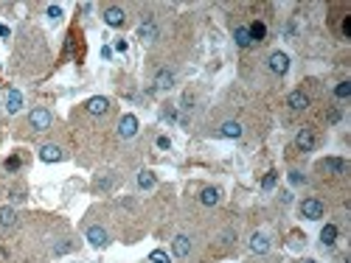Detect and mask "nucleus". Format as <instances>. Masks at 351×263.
Masks as SVG:
<instances>
[{
    "instance_id": "nucleus-13",
    "label": "nucleus",
    "mask_w": 351,
    "mask_h": 263,
    "mask_svg": "<svg viewBox=\"0 0 351 263\" xmlns=\"http://www.w3.org/2000/svg\"><path fill=\"white\" fill-rule=\"evenodd\" d=\"M40 160H43V162H59L62 160V149H59V146H54V143L43 146V149H40Z\"/></svg>"
},
{
    "instance_id": "nucleus-4",
    "label": "nucleus",
    "mask_w": 351,
    "mask_h": 263,
    "mask_svg": "<svg viewBox=\"0 0 351 263\" xmlns=\"http://www.w3.org/2000/svg\"><path fill=\"white\" fill-rule=\"evenodd\" d=\"M267 67H270L275 76H287V70H290V56L275 51V54H270V59H267Z\"/></svg>"
},
{
    "instance_id": "nucleus-35",
    "label": "nucleus",
    "mask_w": 351,
    "mask_h": 263,
    "mask_svg": "<svg viewBox=\"0 0 351 263\" xmlns=\"http://www.w3.org/2000/svg\"><path fill=\"white\" fill-rule=\"evenodd\" d=\"M113 185V177H104V180H96V188H110Z\"/></svg>"
},
{
    "instance_id": "nucleus-16",
    "label": "nucleus",
    "mask_w": 351,
    "mask_h": 263,
    "mask_svg": "<svg viewBox=\"0 0 351 263\" xmlns=\"http://www.w3.org/2000/svg\"><path fill=\"white\" fill-rule=\"evenodd\" d=\"M171 84H174V73L171 70H158V76H155V87L158 90H171Z\"/></svg>"
},
{
    "instance_id": "nucleus-28",
    "label": "nucleus",
    "mask_w": 351,
    "mask_h": 263,
    "mask_svg": "<svg viewBox=\"0 0 351 263\" xmlns=\"http://www.w3.org/2000/svg\"><path fill=\"white\" fill-rule=\"evenodd\" d=\"M290 182H292V185H303V182H306V177H303L301 171H292L290 173Z\"/></svg>"
},
{
    "instance_id": "nucleus-11",
    "label": "nucleus",
    "mask_w": 351,
    "mask_h": 263,
    "mask_svg": "<svg viewBox=\"0 0 351 263\" xmlns=\"http://www.w3.org/2000/svg\"><path fill=\"white\" fill-rule=\"evenodd\" d=\"M85 107H87V112H90V115H107V109H110V101H107V98H104V96H93L90 101L85 104Z\"/></svg>"
},
{
    "instance_id": "nucleus-32",
    "label": "nucleus",
    "mask_w": 351,
    "mask_h": 263,
    "mask_svg": "<svg viewBox=\"0 0 351 263\" xmlns=\"http://www.w3.org/2000/svg\"><path fill=\"white\" fill-rule=\"evenodd\" d=\"M158 149H163V151H166V149H171V140L166 138V135H160V138H158Z\"/></svg>"
},
{
    "instance_id": "nucleus-37",
    "label": "nucleus",
    "mask_w": 351,
    "mask_h": 263,
    "mask_svg": "<svg viewBox=\"0 0 351 263\" xmlns=\"http://www.w3.org/2000/svg\"><path fill=\"white\" fill-rule=\"evenodd\" d=\"M101 56H104V59H110V56H113V48H107V45H104V48H101Z\"/></svg>"
},
{
    "instance_id": "nucleus-5",
    "label": "nucleus",
    "mask_w": 351,
    "mask_h": 263,
    "mask_svg": "<svg viewBox=\"0 0 351 263\" xmlns=\"http://www.w3.org/2000/svg\"><path fill=\"white\" fill-rule=\"evenodd\" d=\"M287 107H290L292 112H303V109H309V96L303 90H292L290 96H287Z\"/></svg>"
},
{
    "instance_id": "nucleus-21",
    "label": "nucleus",
    "mask_w": 351,
    "mask_h": 263,
    "mask_svg": "<svg viewBox=\"0 0 351 263\" xmlns=\"http://www.w3.org/2000/svg\"><path fill=\"white\" fill-rule=\"evenodd\" d=\"M233 39H236L239 48H250V45H253V39H250V34H248V25H239V28L233 31Z\"/></svg>"
},
{
    "instance_id": "nucleus-27",
    "label": "nucleus",
    "mask_w": 351,
    "mask_h": 263,
    "mask_svg": "<svg viewBox=\"0 0 351 263\" xmlns=\"http://www.w3.org/2000/svg\"><path fill=\"white\" fill-rule=\"evenodd\" d=\"M149 263H171V257L166 255L163 249H155V252L149 255Z\"/></svg>"
},
{
    "instance_id": "nucleus-36",
    "label": "nucleus",
    "mask_w": 351,
    "mask_h": 263,
    "mask_svg": "<svg viewBox=\"0 0 351 263\" xmlns=\"http://www.w3.org/2000/svg\"><path fill=\"white\" fill-rule=\"evenodd\" d=\"M54 252H56V255H62V252H71V244H56Z\"/></svg>"
},
{
    "instance_id": "nucleus-3",
    "label": "nucleus",
    "mask_w": 351,
    "mask_h": 263,
    "mask_svg": "<svg viewBox=\"0 0 351 263\" xmlns=\"http://www.w3.org/2000/svg\"><path fill=\"white\" fill-rule=\"evenodd\" d=\"M301 215H303V218H309V222L323 218V202H318V199H303V202H301Z\"/></svg>"
},
{
    "instance_id": "nucleus-31",
    "label": "nucleus",
    "mask_w": 351,
    "mask_h": 263,
    "mask_svg": "<svg viewBox=\"0 0 351 263\" xmlns=\"http://www.w3.org/2000/svg\"><path fill=\"white\" fill-rule=\"evenodd\" d=\"M326 120H329V123H337V120H340V109H329Z\"/></svg>"
},
{
    "instance_id": "nucleus-7",
    "label": "nucleus",
    "mask_w": 351,
    "mask_h": 263,
    "mask_svg": "<svg viewBox=\"0 0 351 263\" xmlns=\"http://www.w3.org/2000/svg\"><path fill=\"white\" fill-rule=\"evenodd\" d=\"M118 135H121V138H135V135H138V118H135V115H124V118L118 120Z\"/></svg>"
},
{
    "instance_id": "nucleus-6",
    "label": "nucleus",
    "mask_w": 351,
    "mask_h": 263,
    "mask_svg": "<svg viewBox=\"0 0 351 263\" xmlns=\"http://www.w3.org/2000/svg\"><path fill=\"white\" fill-rule=\"evenodd\" d=\"M124 20H127L124 9H118V6H107V9H104V23H107L110 28H121Z\"/></svg>"
},
{
    "instance_id": "nucleus-8",
    "label": "nucleus",
    "mask_w": 351,
    "mask_h": 263,
    "mask_svg": "<svg viewBox=\"0 0 351 263\" xmlns=\"http://www.w3.org/2000/svg\"><path fill=\"white\" fill-rule=\"evenodd\" d=\"M87 241H90L93 246H107L110 244V235H107V230L104 227H98V224H93V227H87Z\"/></svg>"
},
{
    "instance_id": "nucleus-30",
    "label": "nucleus",
    "mask_w": 351,
    "mask_h": 263,
    "mask_svg": "<svg viewBox=\"0 0 351 263\" xmlns=\"http://www.w3.org/2000/svg\"><path fill=\"white\" fill-rule=\"evenodd\" d=\"M48 17L51 20H59L62 17V6H48Z\"/></svg>"
},
{
    "instance_id": "nucleus-20",
    "label": "nucleus",
    "mask_w": 351,
    "mask_h": 263,
    "mask_svg": "<svg viewBox=\"0 0 351 263\" xmlns=\"http://www.w3.org/2000/svg\"><path fill=\"white\" fill-rule=\"evenodd\" d=\"M217 202H219V191H217V188H202L200 204H205V207H214Z\"/></svg>"
},
{
    "instance_id": "nucleus-17",
    "label": "nucleus",
    "mask_w": 351,
    "mask_h": 263,
    "mask_svg": "<svg viewBox=\"0 0 351 263\" xmlns=\"http://www.w3.org/2000/svg\"><path fill=\"white\" fill-rule=\"evenodd\" d=\"M17 224V213L14 207H0V230H12Z\"/></svg>"
},
{
    "instance_id": "nucleus-24",
    "label": "nucleus",
    "mask_w": 351,
    "mask_h": 263,
    "mask_svg": "<svg viewBox=\"0 0 351 263\" xmlns=\"http://www.w3.org/2000/svg\"><path fill=\"white\" fill-rule=\"evenodd\" d=\"M334 96H337V98H343V101H345V98L351 96V81H340L337 87H334Z\"/></svg>"
},
{
    "instance_id": "nucleus-9",
    "label": "nucleus",
    "mask_w": 351,
    "mask_h": 263,
    "mask_svg": "<svg viewBox=\"0 0 351 263\" xmlns=\"http://www.w3.org/2000/svg\"><path fill=\"white\" fill-rule=\"evenodd\" d=\"M171 252H174L177 257H188V252H191V238H188V235H174Z\"/></svg>"
},
{
    "instance_id": "nucleus-1",
    "label": "nucleus",
    "mask_w": 351,
    "mask_h": 263,
    "mask_svg": "<svg viewBox=\"0 0 351 263\" xmlns=\"http://www.w3.org/2000/svg\"><path fill=\"white\" fill-rule=\"evenodd\" d=\"M28 123H31V129H37V132H45V129H51V123H54V115H51L45 107H37V109H31V115H28Z\"/></svg>"
},
{
    "instance_id": "nucleus-39",
    "label": "nucleus",
    "mask_w": 351,
    "mask_h": 263,
    "mask_svg": "<svg viewBox=\"0 0 351 263\" xmlns=\"http://www.w3.org/2000/svg\"><path fill=\"white\" fill-rule=\"evenodd\" d=\"M306 263H315V260H306Z\"/></svg>"
},
{
    "instance_id": "nucleus-23",
    "label": "nucleus",
    "mask_w": 351,
    "mask_h": 263,
    "mask_svg": "<svg viewBox=\"0 0 351 263\" xmlns=\"http://www.w3.org/2000/svg\"><path fill=\"white\" fill-rule=\"evenodd\" d=\"M155 182H158V180H155V173H152V171H141V173H138V185L144 188V191L155 188Z\"/></svg>"
},
{
    "instance_id": "nucleus-25",
    "label": "nucleus",
    "mask_w": 351,
    "mask_h": 263,
    "mask_svg": "<svg viewBox=\"0 0 351 263\" xmlns=\"http://www.w3.org/2000/svg\"><path fill=\"white\" fill-rule=\"evenodd\" d=\"M20 165H23V160H20V157H17V154H12V157H9V160H6V162H3V168H6V171H9V173H14V171H20Z\"/></svg>"
},
{
    "instance_id": "nucleus-18",
    "label": "nucleus",
    "mask_w": 351,
    "mask_h": 263,
    "mask_svg": "<svg viewBox=\"0 0 351 263\" xmlns=\"http://www.w3.org/2000/svg\"><path fill=\"white\" fill-rule=\"evenodd\" d=\"M326 171H334V173H348V162L345 160H340V157H329V160H323L321 162Z\"/></svg>"
},
{
    "instance_id": "nucleus-22",
    "label": "nucleus",
    "mask_w": 351,
    "mask_h": 263,
    "mask_svg": "<svg viewBox=\"0 0 351 263\" xmlns=\"http://www.w3.org/2000/svg\"><path fill=\"white\" fill-rule=\"evenodd\" d=\"M334 241H337V227H334V224H326V227L321 230V244L334 246Z\"/></svg>"
},
{
    "instance_id": "nucleus-19",
    "label": "nucleus",
    "mask_w": 351,
    "mask_h": 263,
    "mask_svg": "<svg viewBox=\"0 0 351 263\" xmlns=\"http://www.w3.org/2000/svg\"><path fill=\"white\" fill-rule=\"evenodd\" d=\"M248 34H250V39H253V42H261L267 36V25L261 23V20H256V23L248 25Z\"/></svg>"
},
{
    "instance_id": "nucleus-34",
    "label": "nucleus",
    "mask_w": 351,
    "mask_h": 263,
    "mask_svg": "<svg viewBox=\"0 0 351 263\" xmlns=\"http://www.w3.org/2000/svg\"><path fill=\"white\" fill-rule=\"evenodd\" d=\"M12 199H14V202H23V199H25V191H23V188H14V191H12Z\"/></svg>"
},
{
    "instance_id": "nucleus-38",
    "label": "nucleus",
    "mask_w": 351,
    "mask_h": 263,
    "mask_svg": "<svg viewBox=\"0 0 351 263\" xmlns=\"http://www.w3.org/2000/svg\"><path fill=\"white\" fill-rule=\"evenodd\" d=\"M0 36H12V31H9L6 25H0Z\"/></svg>"
},
{
    "instance_id": "nucleus-29",
    "label": "nucleus",
    "mask_w": 351,
    "mask_h": 263,
    "mask_svg": "<svg viewBox=\"0 0 351 263\" xmlns=\"http://www.w3.org/2000/svg\"><path fill=\"white\" fill-rule=\"evenodd\" d=\"M127 39H115V45H113V51H118V54H127Z\"/></svg>"
},
{
    "instance_id": "nucleus-15",
    "label": "nucleus",
    "mask_w": 351,
    "mask_h": 263,
    "mask_svg": "<svg viewBox=\"0 0 351 263\" xmlns=\"http://www.w3.org/2000/svg\"><path fill=\"white\" fill-rule=\"evenodd\" d=\"M250 249L256 252V255H264V252H270V238L261 233H253V238H250Z\"/></svg>"
},
{
    "instance_id": "nucleus-2",
    "label": "nucleus",
    "mask_w": 351,
    "mask_h": 263,
    "mask_svg": "<svg viewBox=\"0 0 351 263\" xmlns=\"http://www.w3.org/2000/svg\"><path fill=\"white\" fill-rule=\"evenodd\" d=\"M295 146H298L301 151H315V146H318V135H315V129H309V126L298 129V135H295Z\"/></svg>"
},
{
    "instance_id": "nucleus-12",
    "label": "nucleus",
    "mask_w": 351,
    "mask_h": 263,
    "mask_svg": "<svg viewBox=\"0 0 351 263\" xmlns=\"http://www.w3.org/2000/svg\"><path fill=\"white\" fill-rule=\"evenodd\" d=\"M219 135H222V138H230V140L242 138V123H239V120H225L222 129H219Z\"/></svg>"
},
{
    "instance_id": "nucleus-14",
    "label": "nucleus",
    "mask_w": 351,
    "mask_h": 263,
    "mask_svg": "<svg viewBox=\"0 0 351 263\" xmlns=\"http://www.w3.org/2000/svg\"><path fill=\"white\" fill-rule=\"evenodd\" d=\"M6 109L9 112H20L23 109V93L20 90H6Z\"/></svg>"
},
{
    "instance_id": "nucleus-26",
    "label": "nucleus",
    "mask_w": 351,
    "mask_h": 263,
    "mask_svg": "<svg viewBox=\"0 0 351 263\" xmlns=\"http://www.w3.org/2000/svg\"><path fill=\"white\" fill-rule=\"evenodd\" d=\"M275 182H278V173L270 171V173L264 177V180H261V188H264V191H272V188H275Z\"/></svg>"
},
{
    "instance_id": "nucleus-33",
    "label": "nucleus",
    "mask_w": 351,
    "mask_h": 263,
    "mask_svg": "<svg viewBox=\"0 0 351 263\" xmlns=\"http://www.w3.org/2000/svg\"><path fill=\"white\" fill-rule=\"evenodd\" d=\"M340 31H343V36L351 34V17H343V25H340Z\"/></svg>"
},
{
    "instance_id": "nucleus-10",
    "label": "nucleus",
    "mask_w": 351,
    "mask_h": 263,
    "mask_svg": "<svg viewBox=\"0 0 351 263\" xmlns=\"http://www.w3.org/2000/svg\"><path fill=\"white\" fill-rule=\"evenodd\" d=\"M138 36L144 42H155V39H158V25H155V20H144V23L138 25Z\"/></svg>"
}]
</instances>
